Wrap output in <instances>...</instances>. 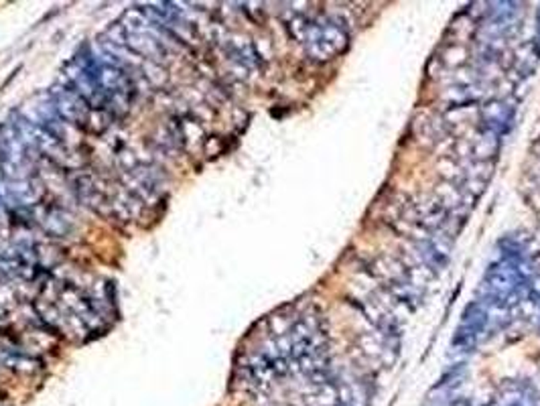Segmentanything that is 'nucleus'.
Returning a JSON list of instances; mask_svg holds the SVG:
<instances>
[{
  "instance_id": "6",
  "label": "nucleus",
  "mask_w": 540,
  "mask_h": 406,
  "mask_svg": "<svg viewBox=\"0 0 540 406\" xmlns=\"http://www.w3.org/2000/svg\"><path fill=\"white\" fill-rule=\"evenodd\" d=\"M539 33H540V10H539Z\"/></svg>"
},
{
  "instance_id": "2",
  "label": "nucleus",
  "mask_w": 540,
  "mask_h": 406,
  "mask_svg": "<svg viewBox=\"0 0 540 406\" xmlns=\"http://www.w3.org/2000/svg\"><path fill=\"white\" fill-rule=\"evenodd\" d=\"M305 47L315 59H332L348 47V31L335 21L311 22L305 29Z\"/></svg>"
},
{
  "instance_id": "5",
  "label": "nucleus",
  "mask_w": 540,
  "mask_h": 406,
  "mask_svg": "<svg viewBox=\"0 0 540 406\" xmlns=\"http://www.w3.org/2000/svg\"><path fill=\"white\" fill-rule=\"evenodd\" d=\"M510 110L504 106V104H490L488 106V114H485V122L490 124V129L496 130V132H504L510 124Z\"/></svg>"
},
{
  "instance_id": "1",
  "label": "nucleus",
  "mask_w": 540,
  "mask_h": 406,
  "mask_svg": "<svg viewBox=\"0 0 540 406\" xmlns=\"http://www.w3.org/2000/svg\"><path fill=\"white\" fill-rule=\"evenodd\" d=\"M528 280V268L524 258L516 252H506L498 258L483 277V303L490 307H508L518 299Z\"/></svg>"
},
{
  "instance_id": "4",
  "label": "nucleus",
  "mask_w": 540,
  "mask_h": 406,
  "mask_svg": "<svg viewBox=\"0 0 540 406\" xmlns=\"http://www.w3.org/2000/svg\"><path fill=\"white\" fill-rule=\"evenodd\" d=\"M49 100H51L55 112L59 114V118H63V120L73 122L78 126L80 124L83 126L90 120V114H92L90 108L92 106L67 82L59 84V86H53Z\"/></svg>"
},
{
  "instance_id": "3",
  "label": "nucleus",
  "mask_w": 540,
  "mask_h": 406,
  "mask_svg": "<svg viewBox=\"0 0 540 406\" xmlns=\"http://www.w3.org/2000/svg\"><path fill=\"white\" fill-rule=\"evenodd\" d=\"M490 323V307L483 300H474L459 321L455 335H453V347L455 351H471L481 340L483 331Z\"/></svg>"
}]
</instances>
